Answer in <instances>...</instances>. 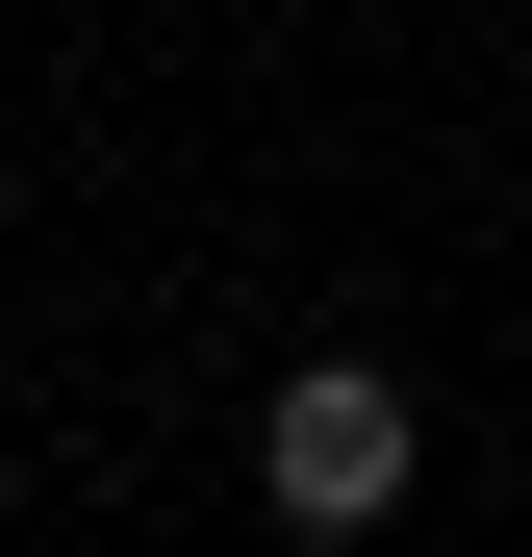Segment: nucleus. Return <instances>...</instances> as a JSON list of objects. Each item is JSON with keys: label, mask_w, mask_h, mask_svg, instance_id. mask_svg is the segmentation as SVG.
<instances>
[{"label": "nucleus", "mask_w": 532, "mask_h": 557, "mask_svg": "<svg viewBox=\"0 0 532 557\" xmlns=\"http://www.w3.org/2000/svg\"><path fill=\"white\" fill-rule=\"evenodd\" d=\"M253 482H280V532H381L406 507V381H381V355H305L280 431H253Z\"/></svg>", "instance_id": "obj_1"}]
</instances>
